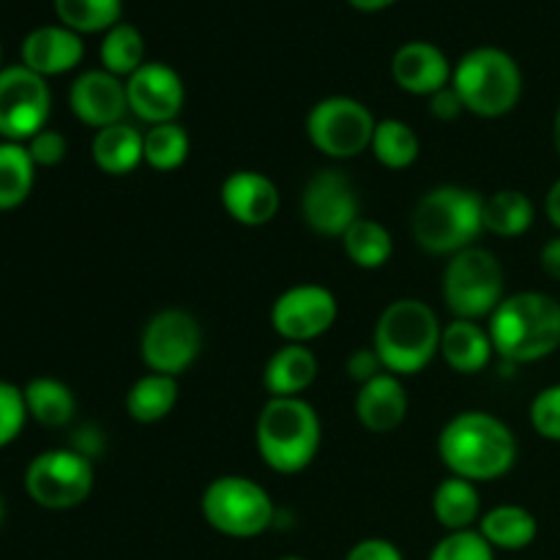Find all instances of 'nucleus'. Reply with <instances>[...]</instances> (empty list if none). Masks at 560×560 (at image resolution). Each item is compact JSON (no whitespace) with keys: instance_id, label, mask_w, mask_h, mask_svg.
<instances>
[{"instance_id":"nucleus-25","label":"nucleus","mask_w":560,"mask_h":560,"mask_svg":"<svg viewBox=\"0 0 560 560\" xmlns=\"http://www.w3.org/2000/svg\"><path fill=\"white\" fill-rule=\"evenodd\" d=\"M432 512L435 520L454 534V530H470L476 520H481V492L474 481L459 479H443L438 485L435 495H432Z\"/></svg>"},{"instance_id":"nucleus-3","label":"nucleus","mask_w":560,"mask_h":560,"mask_svg":"<svg viewBox=\"0 0 560 560\" xmlns=\"http://www.w3.org/2000/svg\"><path fill=\"white\" fill-rule=\"evenodd\" d=\"M410 230L427 255L454 257L485 233V197L465 186H435L416 202Z\"/></svg>"},{"instance_id":"nucleus-45","label":"nucleus","mask_w":560,"mask_h":560,"mask_svg":"<svg viewBox=\"0 0 560 560\" xmlns=\"http://www.w3.org/2000/svg\"><path fill=\"white\" fill-rule=\"evenodd\" d=\"M552 140H556V151H558V156H560V107H558V113H556V124H552Z\"/></svg>"},{"instance_id":"nucleus-14","label":"nucleus","mask_w":560,"mask_h":560,"mask_svg":"<svg viewBox=\"0 0 560 560\" xmlns=\"http://www.w3.org/2000/svg\"><path fill=\"white\" fill-rule=\"evenodd\" d=\"M337 299L323 284H295L271 306V326L284 342L306 345L337 323Z\"/></svg>"},{"instance_id":"nucleus-12","label":"nucleus","mask_w":560,"mask_h":560,"mask_svg":"<svg viewBox=\"0 0 560 560\" xmlns=\"http://www.w3.org/2000/svg\"><path fill=\"white\" fill-rule=\"evenodd\" d=\"M202 348L200 323L186 310H162L145 323L140 355L148 372L178 377L197 361Z\"/></svg>"},{"instance_id":"nucleus-37","label":"nucleus","mask_w":560,"mask_h":560,"mask_svg":"<svg viewBox=\"0 0 560 560\" xmlns=\"http://www.w3.org/2000/svg\"><path fill=\"white\" fill-rule=\"evenodd\" d=\"M530 424L536 435L560 443V383L541 388L530 402Z\"/></svg>"},{"instance_id":"nucleus-39","label":"nucleus","mask_w":560,"mask_h":560,"mask_svg":"<svg viewBox=\"0 0 560 560\" xmlns=\"http://www.w3.org/2000/svg\"><path fill=\"white\" fill-rule=\"evenodd\" d=\"M383 372H386V366H383L381 355H377L375 348H359L355 353L348 355V375L353 377L359 386L370 383L372 377L383 375Z\"/></svg>"},{"instance_id":"nucleus-18","label":"nucleus","mask_w":560,"mask_h":560,"mask_svg":"<svg viewBox=\"0 0 560 560\" xmlns=\"http://www.w3.org/2000/svg\"><path fill=\"white\" fill-rule=\"evenodd\" d=\"M452 63L441 47L430 42H408L394 52L392 77L405 93L427 96L452 85Z\"/></svg>"},{"instance_id":"nucleus-40","label":"nucleus","mask_w":560,"mask_h":560,"mask_svg":"<svg viewBox=\"0 0 560 560\" xmlns=\"http://www.w3.org/2000/svg\"><path fill=\"white\" fill-rule=\"evenodd\" d=\"M345 560H405L402 550L394 541L372 536V539H361L350 547Z\"/></svg>"},{"instance_id":"nucleus-13","label":"nucleus","mask_w":560,"mask_h":560,"mask_svg":"<svg viewBox=\"0 0 560 560\" xmlns=\"http://www.w3.org/2000/svg\"><path fill=\"white\" fill-rule=\"evenodd\" d=\"M359 191L342 170H317L301 195V217L306 228L326 238H342L361 217Z\"/></svg>"},{"instance_id":"nucleus-5","label":"nucleus","mask_w":560,"mask_h":560,"mask_svg":"<svg viewBox=\"0 0 560 560\" xmlns=\"http://www.w3.org/2000/svg\"><path fill=\"white\" fill-rule=\"evenodd\" d=\"M443 326L435 310L421 299H399L383 310L375 326V345L392 375H419L441 353Z\"/></svg>"},{"instance_id":"nucleus-4","label":"nucleus","mask_w":560,"mask_h":560,"mask_svg":"<svg viewBox=\"0 0 560 560\" xmlns=\"http://www.w3.org/2000/svg\"><path fill=\"white\" fill-rule=\"evenodd\" d=\"M255 441L268 468L301 474L320 452V416L304 397H271L257 416Z\"/></svg>"},{"instance_id":"nucleus-44","label":"nucleus","mask_w":560,"mask_h":560,"mask_svg":"<svg viewBox=\"0 0 560 560\" xmlns=\"http://www.w3.org/2000/svg\"><path fill=\"white\" fill-rule=\"evenodd\" d=\"M355 11H383L388 5H394L397 0H348Z\"/></svg>"},{"instance_id":"nucleus-11","label":"nucleus","mask_w":560,"mask_h":560,"mask_svg":"<svg viewBox=\"0 0 560 560\" xmlns=\"http://www.w3.org/2000/svg\"><path fill=\"white\" fill-rule=\"evenodd\" d=\"M52 113V93L44 77L27 66H5L0 71V137L27 142L47 129Z\"/></svg>"},{"instance_id":"nucleus-20","label":"nucleus","mask_w":560,"mask_h":560,"mask_svg":"<svg viewBox=\"0 0 560 560\" xmlns=\"http://www.w3.org/2000/svg\"><path fill=\"white\" fill-rule=\"evenodd\" d=\"M355 416H359L364 430L377 432V435L397 430L408 416V392H405L402 381L392 372H383V375L359 386Z\"/></svg>"},{"instance_id":"nucleus-6","label":"nucleus","mask_w":560,"mask_h":560,"mask_svg":"<svg viewBox=\"0 0 560 560\" xmlns=\"http://www.w3.org/2000/svg\"><path fill=\"white\" fill-rule=\"evenodd\" d=\"M465 113L479 118H503L523 96V71L517 60L501 47H476L459 58L452 74Z\"/></svg>"},{"instance_id":"nucleus-43","label":"nucleus","mask_w":560,"mask_h":560,"mask_svg":"<svg viewBox=\"0 0 560 560\" xmlns=\"http://www.w3.org/2000/svg\"><path fill=\"white\" fill-rule=\"evenodd\" d=\"M545 211H547V219H550L552 228L560 230V178L550 186V191H547Z\"/></svg>"},{"instance_id":"nucleus-21","label":"nucleus","mask_w":560,"mask_h":560,"mask_svg":"<svg viewBox=\"0 0 560 560\" xmlns=\"http://www.w3.org/2000/svg\"><path fill=\"white\" fill-rule=\"evenodd\" d=\"M441 355L457 375H476L490 366L495 348L487 328L479 326V320H459L454 317L448 326H443L441 334Z\"/></svg>"},{"instance_id":"nucleus-48","label":"nucleus","mask_w":560,"mask_h":560,"mask_svg":"<svg viewBox=\"0 0 560 560\" xmlns=\"http://www.w3.org/2000/svg\"><path fill=\"white\" fill-rule=\"evenodd\" d=\"M0 60H3V49H0ZM0 71H3V66H0Z\"/></svg>"},{"instance_id":"nucleus-31","label":"nucleus","mask_w":560,"mask_h":560,"mask_svg":"<svg viewBox=\"0 0 560 560\" xmlns=\"http://www.w3.org/2000/svg\"><path fill=\"white\" fill-rule=\"evenodd\" d=\"M98 58H102V69L115 77H126L129 80L140 66H145V38L129 22H118L109 27L98 47Z\"/></svg>"},{"instance_id":"nucleus-36","label":"nucleus","mask_w":560,"mask_h":560,"mask_svg":"<svg viewBox=\"0 0 560 560\" xmlns=\"http://www.w3.org/2000/svg\"><path fill=\"white\" fill-rule=\"evenodd\" d=\"M31 419L27 416L25 394L14 383L0 381V448H5L9 443H14L20 438L22 427Z\"/></svg>"},{"instance_id":"nucleus-29","label":"nucleus","mask_w":560,"mask_h":560,"mask_svg":"<svg viewBox=\"0 0 560 560\" xmlns=\"http://www.w3.org/2000/svg\"><path fill=\"white\" fill-rule=\"evenodd\" d=\"M36 164L25 142H0V211H14L31 197Z\"/></svg>"},{"instance_id":"nucleus-28","label":"nucleus","mask_w":560,"mask_h":560,"mask_svg":"<svg viewBox=\"0 0 560 560\" xmlns=\"http://www.w3.org/2000/svg\"><path fill=\"white\" fill-rule=\"evenodd\" d=\"M536 219L534 200L520 189H501L485 197V233L517 238L528 233Z\"/></svg>"},{"instance_id":"nucleus-16","label":"nucleus","mask_w":560,"mask_h":560,"mask_svg":"<svg viewBox=\"0 0 560 560\" xmlns=\"http://www.w3.org/2000/svg\"><path fill=\"white\" fill-rule=\"evenodd\" d=\"M69 107L80 124L96 131L113 124H124L126 113H129L126 82L104 69L82 71L69 88Z\"/></svg>"},{"instance_id":"nucleus-41","label":"nucleus","mask_w":560,"mask_h":560,"mask_svg":"<svg viewBox=\"0 0 560 560\" xmlns=\"http://www.w3.org/2000/svg\"><path fill=\"white\" fill-rule=\"evenodd\" d=\"M465 113L463 102H459L457 91L452 85H446L443 91L432 93L430 96V115L438 120H454Z\"/></svg>"},{"instance_id":"nucleus-46","label":"nucleus","mask_w":560,"mask_h":560,"mask_svg":"<svg viewBox=\"0 0 560 560\" xmlns=\"http://www.w3.org/2000/svg\"><path fill=\"white\" fill-rule=\"evenodd\" d=\"M3 520H5V503L3 498H0V528H3Z\"/></svg>"},{"instance_id":"nucleus-26","label":"nucleus","mask_w":560,"mask_h":560,"mask_svg":"<svg viewBox=\"0 0 560 560\" xmlns=\"http://www.w3.org/2000/svg\"><path fill=\"white\" fill-rule=\"evenodd\" d=\"M178 402V381L162 372H148L126 394V410L140 424H156L167 419Z\"/></svg>"},{"instance_id":"nucleus-9","label":"nucleus","mask_w":560,"mask_h":560,"mask_svg":"<svg viewBox=\"0 0 560 560\" xmlns=\"http://www.w3.org/2000/svg\"><path fill=\"white\" fill-rule=\"evenodd\" d=\"M93 490V463L77 448H49L33 457L25 470V492L36 506L66 512L88 501Z\"/></svg>"},{"instance_id":"nucleus-2","label":"nucleus","mask_w":560,"mask_h":560,"mask_svg":"<svg viewBox=\"0 0 560 560\" xmlns=\"http://www.w3.org/2000/svg\"><path fill=\"white\" fill-rule=\"evenodd\" d=\"M506 364H534L560 348V301L539 290L506 295L487 326Z\"/></svg>"},{"instance_id":"nucleus-42","label":"nucleus","mask_w":560,"mask_h":560,"mask_svg":"<svg viewBox=\"0 0 560 560\" xmlns=\"http://www.w3.org/2000/svg\"><path fill=\"white\" fill-rule=\"evenodd\" d=\"M541 268H545L547 277L558 279L560 282V235L558 238H550L545 246H541Z\"/></svg>"},{"instance_id":"nucleus-23","label":"nucleus","mask_w":560,"mask_h":560,"mask_svg":"<svg viewBox=\"0 0 560 560\" xmlns=\"http://www.w3.org/2000/svg\"><path fill=\"white\" fill-rule=\"evenodd\" d=\"M93 164L107 175H129L140 162H145V135L131 124H113L98 129L91 145Z\"/></svg>"},{"instance_id":"nucleus-32","label":"nucleus","mask_w":560,"mask_h":560,"mask_svg":"<svg viewBox=\"0 0 560 560\" xmlns=\"http://www.w3.org/2000/svg\"><path fill=\"white\" fill-rule=\"evenodd\" d=\"M60 25L74 33H107L124 14V0H52Z\"/></svg>"},{"instance_id":"nucleus-34","label":"nucleus","mask_w":560,"mask_h":560,"mask_svg":"<svg viewBox=\"0 0 560 560\" xmlns=\"http://www.w3.org/2000/svg\"><path fill=\"white\" fill-rule=\"evenodd\" d=\"M189 159V135L180 124L151 126L145 131V164L159 173H173Z\"/></svg>"},{"instance_id":"nucleus-8","label":"nucleus","mask_w":560,"mask_h":560,"mask_svg":"<svg viewBox=\"0 0 560 560\" xmlns=\"http://www.w3.org/2000/svg\"><path fill=\"white\" fill-rule=\"evenodd\" d=\"M443 299L459 320H481L495 312L503 295V268L490 249L470 246L448 257L443 271Z\"/></svg>"},{"instance_id":"nucleus-17","label":"nucleus","mask_w":560,"mask_h":560,"mask_svg":"<svg viewBox=\"0 0 560 560\" xmlns=\"http://www.w3.org/2000/svg\"><path fill=\"white\" fill-rule=\"evenodd\" d=\"M277 184L257 170H235L222 184V206L238 224L246 228H262L271 222L279 211Z\"/></svg>"},{"instance_id":"nucleus-15","label":"nucleus","mask_w":560,"mask_h":560,"mask_svg":"<svg viewBox=\"0 0 560 560\" xmlns=\"http://www.w3.org/2000/svg\"><path fill=\"white\" fill-rule=\"evenodd\" d=\"M126 96H129V109L137 118L159 126L178 118L186 91L184 80L173 66L148 60L126 80Z\"/></svg>"},{"instance_id":"nucleus-1","label":"nucleus","mask_w":560,"mask_h":560,"mask_svg":"<svg viewBox=\"0 0 560 560\" xmlns=\"http://www.w3.org/2000/svg\"><path fill=\"white\" fill-rule=\"evenodd\" d=\"M438 454L452 476L485 485L514 468L520 446L506 421L485 410H465L441 430Z\"/></svg>"},{"instance_id":"nucleus-33","label":"nucleus","mask_w":560,"mask_h":560,"mask_svg":"<svg viewBox=\"0 0 560 560\" xmlns=\"http://www.w3.org/2000/svg\"><path fill=\"white\" fill-rule=\"evenodd\" d=\"M419 137L405 120L386 118L377 120L375 137H372L370 151L377 162L388 170H405L419 159Z\"/></svg>"},{"instance_id":"nucleus-35","label":"nucleus","mask_w":560,"mask_h":560,"mask_svg":"<svg viewBox=\"0 0 560 560\" xmlns=\"http://www.w3.org/2000/svg\"><path fill=\"white\" fill-rule=\"evenodd\" d=\"M427 560H495V547L479 534V528L454 530L432 547Z\"/></svg>"},{"instance_id":"nucleus-38","label":"nucleus","mask_w":560,"mask_h":560,"mask_svg":"<svg viewBox=\"0 0 560 560\" xmlns=\"http://www.w3.org/2000/svg\"><path fill=\"white\" fill-rule=\"evenodd\" d=\"M25 148L36 167H55V164H60L66 159L69 142H66V137L60 131L42 129L36 137H31L25 142Z\"/></svg>"},{"instance_id":"nucleus-24","label":"nucleus","mask_w":560,"mask_h":560,"mask_svg":"<svg viewBox=\"0 0 560 560\" xmlns=\"http://www.w3.org/2000/svg\"><path fill=\"white\" fill-rule=\"evenodd\" d=\"M479 534L490 541L495 550L520 552L530 547L539 536V523L534 514L514 503H503V506L490 509L481 514Z\"/></svg>"},{"instance_id":"nucleus-47","label":"nucleus","mask_w":560,"mask_h":560,"mask_svg":"<svg viewBox=\"0 0 560 560\" xmlns=\"http://www.w3.org/2000/svg\"><path fill=\"white\" fill-rule=\"evenodd\" d=\"M279 560H306V558H299V556H284V558H279Z\"/></svg>"},{"instance_id":"nucleus-19","label":"nucleus","mask_w":560,"mask_h":560,"mask_svg":"<svg viewBox=\"0 0 560 560\" xmlns=\"http://www.w3.org/2000/svg\"><path fill=\"white\" fill-rule=\"evenodd\" d=\"M22 66L36 71L38 77H58L77 69L85 55L80 33L66 25H42L22 38Z\"/></svg>"},{"instance_id":"nucleus-22","label":"nucleus","mask_w":560,"mask_h":560,"mask_svg":"<svg viewBox=\"0 0 560 560\" xmlns=\"http://www.w3.org/2000/svg\"><path fill=\"white\" fill-rule=\"evenodd\" d=\"M317 377V355L306 345L279 348L262 370V386L271 397H301Z\"/></svg>"},{"instance_id":"nucleus-30","label":"nucleus","mask_w":560,"mask_h":560,"mask_svg":"<svg viewBox=\"0 0 560 560\" xmlns=\"http://www.w3.org/2000/svg\"><path fill=\"white\" fill-rule=\"evenodd\" d=\"M342 246L345 252H348L350 260L359 268H366V271L383 268L394 255L392 233H388L381 222L366 217H359L348 230H345Z\"/></svg>"},{"instance_id":"nucleus-7","label":"nucleus","mask_w":560,"mask_h":560,"mask_svg":"<svg viewBox=\"0 0 560 560\" xmlns=\"http://www.w3.org/2000/svg\"><path fill=\"white\" fill-rule=\"evenodd\" d=\"M202 517L228 539H255L273 525L277 509L266 487L246 476H219L202 492Z\"/></svg>"},{"instance_id":"nucleus-27","label":"nucleus","mask_w":560,"mask_h":560,"mask_svg":"<svg viewBox=\"0 0 560 560\" xmlns=\"http://www.w3.org/2000/svg\"><path fill=\"white\" fill-rule=\"evenodd\" d=\"M22 394H25L27 416L36 424L47 427V430H58V427H66L74 419V394H71V388L66 383L55 381V377H33L22 388Z\"/></svg>"},{"instance_id":"nucleus-10","label":"nucleus","mask_w":560,"mask_h":560,"mask_svg":"<svg viewBox=\"0 0 560 560\" xmlns=\"http://www.w3.org/2000/svg\"><path fill=\"white\" fill-rule=\"evenodd\" d=\"M375 115L350 96H328L306 115V135L320 153L331 159H355L372 145Z\"/></svg>"}]
</instances>
